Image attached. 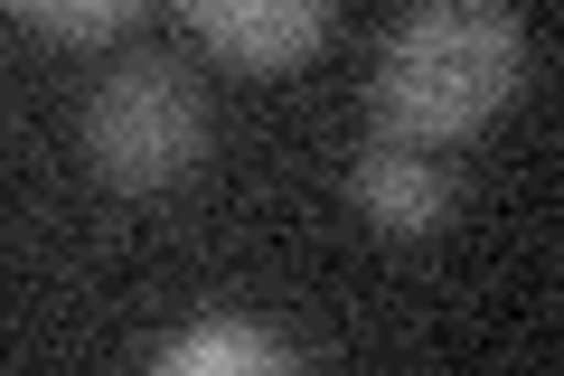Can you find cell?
<instances>
[{
    "mask_svg": "<svg viewBox=\"0 0 564 376\" xmlns=\"http://www.w3.org/2000/svg\"><path fill=\"white\" fill-rule=\"evenodd\" d=\"M518 76H527V29L508 0H414L386 29L367 114H377L386 141L452 151L518 95Z\"/></svg>",
    "mask_w": 564,
    "mask_h": 376,
    "instance_id": "1",
    "label": "cell"
},
{
    "mask_svg": "<svg viewBox=\"0 0 564 376\" xmlns=\"http://www.w3.org/2000/svg\"><path fill=\"white\" fill-rule=\"evenodd\" d=\"M85 151H95V170L113 179V189H170V179L198 170L207 151V95L188 66L170 57H132L113 66V76L95 85V104H85Z\"/></svg>",
    "mask_w": 564,
    "mask_h": 376,
    "instance_id": "2",
    "label": "cell"
},
{
    "mask_svg": "<svg viewBox=\"0 0 564 376\" xmlns=\"http://www.w3.org/2000/svg\"><path fill=\"white\" fill-rule=\"evenodd\" d=\"M329 10L339 0H180V20L226 66H302L329 39Z\"/></svg>",
    "mask_w": 564,
    "mask_h": 376,
    "instance_id": "3",
    "label": "cell"
},
{
    "mask_svg": "<svg viewBox=\"0 0 564 376\" xmlns=\"http://www.w3.org/2000/svg\"><path fill=\"white\" fill-rule=\"evenodd\" d=\"M348 198H358L386 236H433V226L452 217V198H462V179H452L443 160H423L414 141H367L358 170H348Z\"/></svg>",
    "mask_w": 564,
    "mask_h": 376,
    "instance_id": "4",
    "label": "cell"
},
{
    "mask_svg": "<svg viewBox=\"0 0 564 376\" xmlns=\"http://www.w3.org/2000/svg\"><path fill=\"white\" fill-rule=\"evenodd\" d=\"M170 376H217V367H282V339L273 330H245V320H207V330L170 339L161 348Z\"/></svg>",
    "mask_w": 564,
    "mask_h": 376,
    "instance_id": "5",
    "label": "cell"
},
{
    "mask_svg": "<svg viewBox=\"0 0 564 376\" xmlns=\"http://www.w3.org/2000/svg\"><path fill=\"white\" fill-rule=\"evenodd\" d=\"M10 10H20L29 29H47V39H76L85 47V39H113L141 0H10Z\"/></svg>",
    "mask_w": 564,
    "mask_h": 376,
    "instance_id": "6",
    "label": "cell"
}]
</instances>
